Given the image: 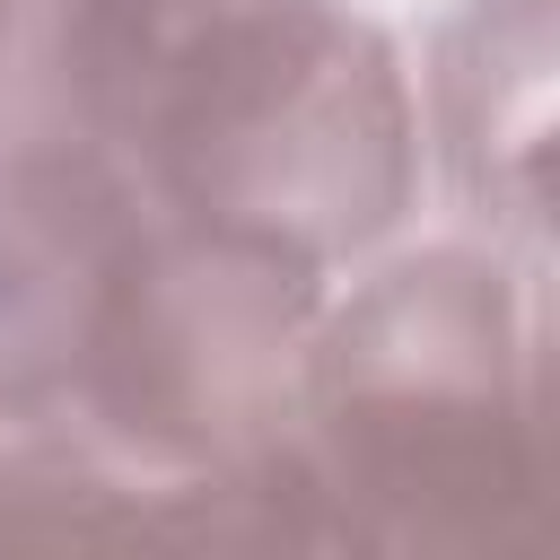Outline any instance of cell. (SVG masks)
<instances>
[{"mask_svg":"<svg viewBox=\"0 0 560 560\" xmlns=\"http://www.w3.org/2000/svg\"><path fill=\"white\" fill-rule=\"evenodd\" d=\"M0 18H9V0H0Z\"/></svg>","mask_w":560,"mask_h":560,"instance_id":"obj_3","label":"cell"},{"mask_svg":"<svg viewBox=\"0 0 560 560\" xmlns=\"http://www.w3.org/2000/svg\"><path fill=\"white\" fill-rule=\"evenodd\" d=\"M332 490L350 534L508 542L534 508V420L508 359V298L481 262H411L359 298L324 359Z\"/></svg>","mask_w":560,"mask_h":560,"instance_id":"obj_2","label":"cell"},{"mask_svg":"<svg viewBox=\"0 0 560 560\" xmlns=\"http://www.w3.org/2000/svg\"><path fill=\"white\" fill-rule=\"evenodd\" d=\"M88 105L131 131L210 245L306 271L402 192V96L324 0H88Z\"/></svg>","mask_w":560,"mask_h":560,"instance_id":"obj_1","label":"cell"}]
</instances>
